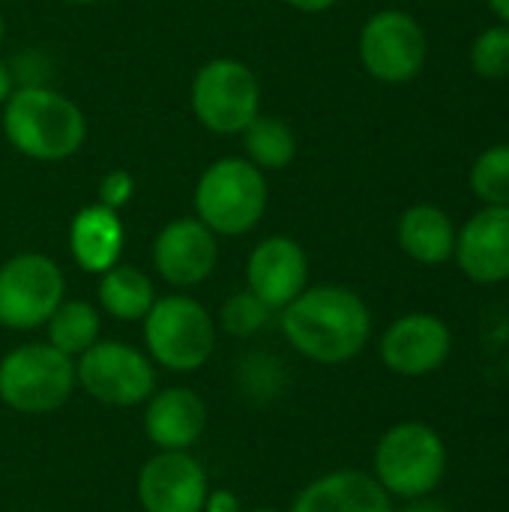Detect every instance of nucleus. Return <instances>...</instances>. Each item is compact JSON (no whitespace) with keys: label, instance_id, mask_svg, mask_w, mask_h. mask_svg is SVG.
<instances>
[{"label":"nucleus","instance_id":"5","mask_svg":"<svg viewBox=\"0 0 509 512\" xmlns=\"http://www.w3.org/2000/svg\"><path fill=\"white\" fill-rule=\"evenodd\" d=\"M144 345L168 372H198L216 351V321L189 294L159 297L144 315Z\"/></svg>","mask_w":509,"mask_h":512},{"label":"nucleus","instance_id":"9","mask_svg":"<svg viewBox=\"0 0 509 512\" xmlns=\"http://www.w3.org/2000/svg\"><path fill=\"white\" fill-rule=\"evenodd\" d=\"M66 279L42 252H21L0 267V324L6 330L42 327L63 303Z\"/></svg>","mask_w":509,"mask_h":512},{"label":"nucleus","instance_id":"27","mask_svg":"<svg viewBox=\"0 0 509 512\" xmlns=\"http://www.w3.org/2000/svg\"><path fill=\"white\" fill-rule=\"evenodd\" d=\"M201 512H243V507H240V498L234 492L216 489V492H207V501H204Z\"/></svg>","mask_w":509,"mask_h":512},{"label":"nucleus","instance_id":"26","mask_svg":"<svg viewBox=\"0 0 509 512\" xmlns=\"http://www.w3.org/2000/svg\"><path fill=\"white\" fill-rule=\"evenodd\" d=\"M132 192H135L132 174L123 171V168H114V171H108V174L102 177V183H99V204L120 213V207H126V204L132 201Z\"/></svg>","mask_w":509,"mask_h":512},{"label":"nucleus","instance_id":"28","mask_svg":"<svg viewBox=\"0 0 509 512\" xmlns=\"http://www.w3.org/2000/svg\"><path fill=\"white\" fill-rule=\"evenodd\" d=\"M291 9H297V12H309V15H315V12H327L330 6H336V0H285Z\"/></svg>","mask_w":509,"mask_h":512},{"label":"nucleus","instance_id":"15","mask_svg":"<svg viewBox=\"0 0 509 512\" xmlns=\"http://www.w3.org/2000/svg\"><path fill=\"white\" fill-rule=\"evenodd\" d=\"M456 261L477 285H498L509 279V207H492L471 216L456 234Z\"/></svg>","mask_w":509,"mask_h":512},{"label":"nucleus","instance_id":"16","mask_svg":"<svg viewBox=\"0 0 509 512\" xmlns=\"http://www.w3.org/2000/svg\"><path fill=\"white\" fill-rule=\"evenodd\" d=\"M291 512H396V507L372 474L342 468L312 480L294 498Z\"/></svg>","mask_w":509,"mask_h":512},{"label":"nucleus","instance_id":"17","mask_svg":"<svg viewBox=\"0 0 509 512\" xmlns=\"http://www.w3.org/2000/svg\"><path fill=\"white\" fill-rule=\"evenodd\" d=\"M207 426V405L189 387H168L147 399L144 432L156 450H189Z\"/></svg>","mask_w":509,"mask_h":512},{"label":"nucleus","instance_id":"8","mask_svg":"<svg viewBox=\"0 0 509 512\" xmlns=\"http://www.w3.org/2000/svg\"><path fill=\"white\" fill-rule=\"evenodd\" d=\"M78 387L111 408H135L144 405L156 390V369L153 360L126 345V342H96L90 345L75 363Z\"/></svg>","mask_w":509,"mask_h":512},{"label":"nucleus","instance_id":"7","mask_svg":"<svg viewBox=\"0 0 509 512\" xmlns=\"http://www.w3.org/2000/svg\"><path fill=\"white\" fill-rule=\"evenodd\" d=\"M189 102L204 129L216 135H243L261 114V84L246 63L216 57L195 72Z\"/></svg>","mask_w":509,"mask_h":512},{"label":"nucleus","instance_id":"4","mask_svg":"<svg viewBox=\"0 0 509 512\" xmlns=\"http://www.w3.org/2000/svg\"><path fill=\"white\" fill-rule=\"evenodd\" d=\"M195 213L216 237L249 234L267 213V177L243 156L204 168L195 186Z\"/></svg>","mask_w":509,"mask_h":512},{"label":"nucleus","instance_id":"10","mask_svg":"<svg viewBox=\"0 0 509 512\" xmlns=\"http://www.w3.org/2000/svg\"><path fill=\"white\" fill-rule=\"evenodd\" d=\"M360 60L366 72L384 84H405L426 63V33L420 21L402 9L375 12L360 33Z\"/></svg>","mask_w":509,"mask_h":512},{"label":"nucleus","instance_id":"6","mask_svg":"<svg viewBox=\"0 0 509 512\" xmlns=\"http://www.w3.org/2000/svg\"><path fill=\"white\" fill-rule=\"evenodd\" d=\"M75 360L48 342H27L0 360V402L18 414H51L75 393Z\"/></svg>","mask_w":509,"mask_h":512},{"label":"nucleus","instance_id":"2","mask_svg":"<svg viewBox=\"0 0 509 512\" xmlns=\"http://www.w3.org/2000/svg\"><path fill=\"white\" fill-rule=\"evenodd\" d=\"M3 135L27 159L63 162L87 138L84 111L48 87H21L3 102Z\"/></svg>","mask_w":509,"mask_h":512},{"label":"nucleus","instance_id":"30","mask_svg":"<svg viewBox=\"0 0 509 512\" xmlns=\"http://www.w3.org/2000/svg\"><path fill=\"white\" fill-rule=\"evenodd\" d=\"M9 96H12V75H9V69H6L3 60H0V105H3Z\"/></svg>","mask_w":509,"mask_h":512},{"label":"nucleus","instance_id":"3","mask_svg":"<svg viewBox=\"0 0 509 512\" xmlns=\"http://www.w3.org/2000/svg\"><path fill=\"white\" fill-rule=\"evenodd\" d=\"M372 477L390 498H429L447 474V447L441 435L417 420L390 426L372 453Z\"/></svg>","mask_w":509,"mask_h":512},{"label":"nucleus","instance_id":"33","mask_svg":"<svg viewBox=\"0 0 509 512\" xmlns=\"http://www.w3.org/2000/svg\"><path fill=\"white\" fill-rule=\"evenodd\" d=\"M66 3H81V6H87V3H99V0H66Z\"/></svg>","mask_w":509,"mask_h":512},{"label":"nucleus","instance_id":"34","mask_svg":"<svg viewBox=\"0 0 509 512\" xmlns=\"http://www.w3.org/2000/svg\"><path fill=\"white\" fill-rule=\"evenodd\" d=\"M252 512H282V510H273V507H258V510Z\"/></svg>","mask_w":509,"mask_h":512},{"label":"nucleus","instance_id":"32","mask_svg":"<svg viewBox=\"0 0 509 512\" xmlns=\"http://www.w3.org/2000/svg\"><path fill=\"white\" fill-rule=\"evenodd\" d=\"M3 36H6V21H3V12H0V42H3Z\"/></svg>","mask_w":509,"mask_h":512},{"label":"nucleus","instance_id":"31","mask_svg":"<svg viewBox=\"0 0 509 512\" xmlns=\"http://www.w3.org/2000/svg\"><path fill=\"white\" fill-rule=\"evenodd\" d=\"M489 6H492V12H495L504 24H509V0H489Z\"/></svg>","mask_w":509,"mask_h":512},{"label":"nucleus","instance_id":"1","mask_svg":"<svg viewBox=\"0 0 509 512\" xmlns=\"http://www.w3.org/2000/svg\"><path fill=\"white\" fill-rule=\"evenodd\" d=\"M282 333L300 357L339 366L369 345L372 312L351 288L315 285L282 309Z\"/></svg>","mask_w":509,"mask_h":512},{"label":"nucleus","instance_id":"19","mask_svg":"<svg viewBox=\"0 0 509 512\" xmlns=\"http://www.w3.org/2000/svg\"><path fill=\"white\" fill-rule=\"evenodd\" d=\"M399 246L417 264H444L456 252V231L450 216L432 204L408 207L399 219Z\"/></svg>","mask_w":509,"mask_h":512},{"label":"nucleus","instance_id":"18","mask_svg":"<svg viewBox=\"0 0 509 512\" xmlns=\"http://www.w3.org/2000/svg\"><path fill=\"white\" fill-rule=\"evenodd\" d=\"M123 243H126V231L120 213L102 207L99 201L81 207L69 225V252L84 273L102 276L105 270L120 264Z\"/></svg>","mask_w":509,"mask_h":512},{"label":"nucleus","instance_id":"29","mask_svg":"<svg viewBox=\"0 0 509 512\" xmlns=\"http://www.w3.org/2000/svg\"><path fill=\"white\" fill-rule=\"evenodd\" d=\"M405 512H447L441 504L429 501V498H417V501H408V510Z\"/></svg>","mask_w":509,"mask_h":512},{"label":"nucleus","instance_id":"13","mask_svg":"<svg viewBox=\"0 0 509 512\" xmlns=\"http://www.w3.org/2000/svg\"><path fill=\"white\" fill-rule=\"evenodd\" d=\"M219 264V240L198 219L168 222L153 243V267L171 288H195L213 276Z\"/></svg>","mask_w":509,"mask_h":512},{"label":"nucleus","instance_id":"22","mask_svg":"<svg viewBox=\"0 0 509 512\" xmlns=\"http://www.w3.org/2000/svg\"><path fill=\"white\" fill-rule=\"evenodd\" d=\"M243 141H246L249 162L255 168H261V171H282L297 156V138H294L291 126L285 120H279V117L258 114L246 126Z\"/></svg>","mask_w":509,"mask_h":512},{"label":"nucleus","instance_id":"12","mask_svg":"<svg viewBox=\"0 0 509 512\" xmlns=\"http://www.w3.org/2000/svg\"><path fill=\"white\" fill-rule=\"evenodd\" d=\"M453 351L450 327L429 312L396 318L381 336V360L393 375L423 378L438 372Z\"/></svg>","mask_w":509,"mask_h":512},{"label":"nucleus","instance_id":"14","mask_svg":"<svg viewBox=\"0 0 509 512\" xmlns=\"http://www.w3.org/2000/svg\"><path fill=\"white\" fill-rule=\"evenodd\" d=\"M249 291L270 309L282 312L294 297L306 291L309 282V258L303 246L291 237H267L261 240L246 264Z\"/></svg>","mask_w":509,"mask_h":512},{"label":"nucleus","instance_id":"24","mask_svg":"<svg viewBox=\"0 0 509 512\" xmlns=\"http://www.w3.org/2000/svg\"><path fill=\"white\" fill-rule=\"evenodd\" d=\"M267 318H270V309L246 288V291H237L231 294L225 303H222V312H219V324L228 336H237V339H249L255 333H261L267 327Z\"/></svg>","mask_w":509,"mask_h":512},{"label":"nucleus","instance_id":"11","mask_svg":"<svg viewBox=\"0 0 509 512\" xmlns=\"http://www.w3.org/2000/svg\"><path fill=\"white\" fill-rule=\"evenodd\" d=\"M210 483L189 450H159L138 471L135 495L144 512H201Z\"/></svg>","mask_w":509,"mask_h":512},{"label":"nucleus","instance_id":"25","mask_svg":"<svg viewBox=\"0 0 509 512\" xmlns=\"http://www.w3.org/2000/svg\"><path fill=\"white\" fill-rule=\"evenodd\" d=\"M471 66L483 78H507L509 75V24L489 27L477 36L471 48Z\"/></svg>","mask_w":509,"mask_h":512},{"label":"nucleus","instance_id":"23","mask_svg":"<svg viewBox=\"0 0 509 512\" xmlns=\"http://www.w3.org/2000/svg\"><path fill=\"white\" fill-rule=\"evenodd\" d=\"M471 189L492 207H509V144L489 147L471 168Z\"/></svg>","mask_w":509,"mask_h":512},{"label":"nucleus","instance_id":"21","mask_svg":"<svg viewBox=\"0 0 509 512\" xmlns=\"http://www.w3.org/2000/svg\"><path fill=\"white\" fill-rule=\"evenodd\" d=\"M48 345L63 351L66 357H81L90 345L99 342V309L87 300H63L54 315L45 321Z\"/></svg>","mask_w":509,"mask_h":512},{"label":"nucleus","instance_id":"20","mask_svg":"<svg viewBox=\"0 0 509 512\" xmlns=\"http://www.w3.org/2000/svg\"><path fill=\"white\" fill-rule=\"evenodd\" d=\"M156 303L153 282L132 264H114L99 279V306L117 321H144Z\"/></svg>","mask_w":509,"mask_h":512}]
</instances>
